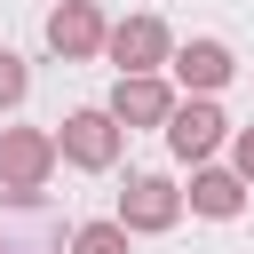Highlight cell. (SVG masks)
Instances as JSON below:
<instances>
[{
  "label": "cell",
  "mask_w": 254,
  "mask_h": 254,
  "mask_svg": "<svg viewBox=\"0 0 254 254\" xmlns=\"http://www.w3.org/2000/svg\"><path fill=\"white\" fill-rule=\"evenodd\" d=\"M48 135H56V167H79V175H111V167H119V151H127V135L111 127V111H103V103L64 111Z\"/></svg>",
  "instance_id": "6da1fadb"
},
{
  "label": "cell",
  "mask_w": 254,
  "mask_h": 254,
  "mask_svg": "<svg viewBox=\"0 0 254 254\" xmlns=\"http://www.w3.org/2000/svg\"><path fill=\"white\" fill-rule=\"evenodd\" d=\"M48 175H56V135L48 127H0V198L40 206Z\"/></svg>",
  "instance_id": "7a4b0ae2"
},
{
  "label": "cell",
  "mask_w": 254,
  "mask_h": 254,
  "mask_svg": "<svg viewBox=\"0 0 254 254\" xmlns=\"http://www.w3.org/2000/svg\"><path fill=\"white\" fill-rule=\"evenodd\" d=\"M103 56L119 64V79H151V71H167V56H175V32H167V16H119L111 32H103Z\"/></svg>",
  "instance_id": "3957f363"
},
{
  "label": "cell",
  "mask_w": 254,
  "mask_h": 254,
  "mask_svg": "<svg viewBox=\"0 0 254 254\" xmlns=\"http://www.w3.org/2000/svg\"><path fill=\"white\" fill-rule=\"evenodd\" d=\"M159 135H167V151H175L183 167H214V151L230 143V119H222V103H214V95H183V103H175V119H167Z\"/></svg>",
  "instance_id": "277c9868"
},
{
  "label": "cell",
  "mask_w": 254,
  "mask_h": 254,
  "mask_svg": "<svg viewBox=\"0 0 254 254\" xmlns=\"http://www.w3.org/2000/svg\"><path fill=\"white\" fill-rule=\"evenodd\" d=\"M127 238H159V230H175L183 222V190L167 183V175H127V190H119V214H111Z\"/></svg>",
  "instance_id": "5b68a950"
},
{
  "label": "cell",
  "mask_w": 254,
  "mask_h": 254,
  "mask_svg": "<svg viewBox=\"0 0 254 254\" xmlns=\"http://www.w3.org/2000/svg\"><path fill=\"white\" fill-rule=\"evenodd\" d=\"M175 103H183V95H175V79H167V71H151V79H111V103H103V111H111V127H119V135H135V127H167V119H175Z\"/></svg>",
  "instance_id": "8992f818"
},
{
  "label": "cell",
  "mask_w": 254,
  "mask_h": 254,
  "mask_svg": "<svg viewBox=\"0 0 254 254\" xmlns=\"http://www.w3.org/2000/svg\"><path fill=\"white\" fill-rule=\"evenodd\" d=\"M103 8L95 0H56L48 8V48L64 56V64H87V56H103Z\"/></svg>",
  "instance_id": "52a82bcc"
},
{
  "label": "cell",
  "mask_w": 254,
  "mask_h": 254,
  "mask_svg": "<svg viewBox=\"0 0 254 254\" xmlns=\"http://www.w3.org/2000/svg\"><path fill=\"white\" fill-rule=\"evenodd\" d=\"M167 71H175V87H183V95H214V87H230L238 56H230L222 40H183V48L167 56Z\"/></svg>",
  "instance_id": "ba28073f"
},
{
  "label": "cell",
  "mask_w": 254,
  "mask_h": 254,
  "mask_svg": "<svg viewBox=\"0 0 254 254\" xmlns=\"http://www.w3.org/2000/svg\"><path fill=\"white\" fill-rule=\"evenodd\" d=\"M183 206H190V214H206V222H230V214L246 206V183H238L230 167H190V190H183Z\"/></svg>",
  "instance_id": "9c48e42d"
},
{
  "label": "cell",
  "mask_w": 254,
  "mask_h": 254,
  "mask_svg": "<svg viewBox=\"0 0 254 254\" xmlns=\"http://www.w3.org/2000/svg\"><path fill=\"white\" fill-rule=\"evenodd\" d=\"M64 254H135V238H127V230L103 214V222H79V230L64 238Z\"/></svg>",
  "instance_id": "30bf717a"
},
{
  "label": "cell",
  "mask_w": 254,
  "mask_h": 254,
  "mask_svg": "<svg viewBox=\"0 0 254 254\" xmlns=\"http://www.w3.org/2000/svg\"><path fill=\"white\" fill-rule=\"evenodd\" d=\"M24 95H32V64H24L16 48H0V111H16Z\"/></svg>",
  "instance_id": "8fae6325"
},
{
  "label": "cell",
  "mask_w": 254,
  "mask_h": 254,
  "mask_svg": "<svg viewBox=\"0 0 254 254\" xmlns=\"http://www.w3.org/2000/svg\"><path fill=\"white\" fill-rule=\"evenodd\" d=\"M230 175L254 183V127H230Z\"/></svg>",
  "instance_id": "7c38bea8"
},
{
  "label": "cell",
  "mask_w": 254,
  "mask_h": 254,
  "mask_svg": "<svg viewBox=\"0 0 254 254\" xmlns=\"http://www.w3.org/2000/svg\"><path fill=\"white\" fill-rule=\"evenodd\" d=\"M0 254H40V246H0Z\"/></svg>",
  "instance_id": "4fadbf2b"
}]
</instances>
